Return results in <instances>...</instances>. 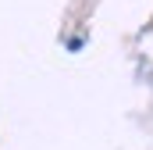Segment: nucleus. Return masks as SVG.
Returning <instances> with one entry per match:
<instances>
[]
</instances>
